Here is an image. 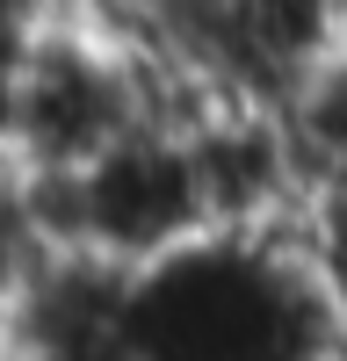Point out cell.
Wrapping results in <instances>:
<instances>
[{
    "instance_id": "1",
    "label": "cell",
    "mask_w": 347,
    "mask_h": 361,
    "mask_svg": "<svg viewBox=\"0 0 347 361\" xmlns=\"http://www.w3.org/2000/svg\"><path fill=\"white\" fill-rule=\"evenodd\" d=\"M87 238H95V260L123 267L138 282L202 253V246H217L188 145L138 130L102 166H87Z\"/></svg>"
}]
</instances>
